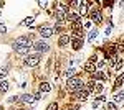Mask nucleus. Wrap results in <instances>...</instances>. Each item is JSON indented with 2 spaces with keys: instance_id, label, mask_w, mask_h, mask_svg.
Returning a JSON list of instances; mask_svg holds the SVG:
<instances>
[{
  "instance_id": "obj_1",
  "label": "nucleus",
  "mask_w": 124,
  "mask_h": 110,
  "mask_svg": "<svg viewBox=\"0 0 124 110\" xmlns=\"http://www.w3.org/2000/svg\"><path fill=\"white\" fill-rule=\"evenodd\" d=\"M66 85H68V89H70L71 92H76V91H79V89H83V87H85L79 77H71V79H68Z\"/></svg>"
},
{
  "instance_id": "obj_2",
  "label": "nucleus",
  "mask_w": 124,
  "mask_h": 110,
  "mask_svg": "<svg viewBox=\"0 0 124 110\" xmlns=\"http://www.w3.org/2000/svg\"><path fill=\"white\" fill-rule=\"evenodd\" d=\"M68 13H70V12H68L66 3H60L58 8H56V21H58V23H63V20L66 18Z\"/></svg>"
},
{
  "instance_id": "obj_3",
  "label": "nucleus",
  "mask_w": 124,
  "mask_h": 110,
  "mask_svg": "<svg viewBox=\"0 0 124 110\" xmlns=\"http://www.w3.org/2000/svg\"><path fill=\"white\" fill-rule=\"evenodd\" d=\"M73 25V30H71V36L76 38V39H81L83 38V25H81V20L76 21V23H71Z\"/></svg>"
},
{
  "instance_id": "obj_4",
  "label": "nucleus",
  "mask_w": 124,
  "mask_h": 110,
  "mask_svg": "<svg viewBox=\"0 0 124 110\" xmlns=\"http://www.w3.org/2000/svg\"><path fill=\"white\" fill-rule=\"evenodd\" d=\"M40 59H41V56H40V53H35V54H28L27 58H25V64L27 66H37L40 63Z\"/></svg>"
},
{
  "instance_id": "obj_5",
  "label": "nucleus",
  "mask_w": 124,
  "mask_h": 110,
  "mask_svg": "<svg viewBox=\"0 0 124 110\" xmlns=\"http://www.w3.org/2000/svg\"><path fill=\"white\" fill-rule=\"evenodd\" d=\"M25 46H31L30 45V38L28 36H20L18 39H15V43H13V48H15V49L25 48Z\"/></svg>"
},
{
  "instance_id": "obj_6",
  "label": "nucleus",
  "mask_w": 124,
  "mask_h": 110,
  "mask_svg": "<svg viewBox=\"0 0 124 110\" xmlns=\"http://www.w3.org/2000/svg\"><path fill=\"white\" fill-rule=\"evenodd\" d=\"M73 94H75V97H76L78 100H86V99H88V95H89V92L86 91L85 87H83V89H79V91H76V92H73Z\"/></svg>"
},
{
  "instance_id": "obj_7",
  "label": "nucleus",
  "mask_w": 124,
  "mask_h": 110,
  "mask_svg": "<svg viewBox=\"0 0 124 110\" xmlns=\"http://www.w3.org/2000/svg\"><path fill=\"white\" fill-rule=\"evenodd\" d=\"M35 49H37L38 53H46L48 49H50V46H48L45 41H37V43H35Z\"/></svg>"
},
{
  "instance_id": "obj_8",
  "label": "nucleus",
  "mask_w": 124,
  "mask_h": 110,
  "mask_svg": "<svg viewBox=\"0 0 124 110\" xmlns=\"http://www.w3.org/2000/svg\"><path fill=\"white\" fill-rule=\"evenodd\" d=\"M53 33H55V30L50 28V26H41V28H40V35H41L43 38H50Z\"/></svg>"
},
{
  "instance_id": "obj_9",
  "label": "nucleus",
  "mask_w": 124,
  "mask_h": 110,
  "mask_svg": "<svg viewBox=\"0 0 124 110\" xmlns=\"http://www.w3.org/2000/svg\"><path fill=\"white\" fill-rule=\"evenodd\" d=\"M91 20H93L94 23H98V25H99V23L103 21V15H101V13H99L98 10H94V12L91 13Z\"/></svg>"
},
{
  "instance_id": "obj_10",
  "label": "nucleus",
  "mask_w": 124,
  "mask_h": 110,
  "mask_svg": "<svg viewBox=\"0 0 124 110\" xmlns=\"http://www.w3.org/2000/svg\"><path fill=\"white\" fill-rule=\"evenodd\" d=\"M66 20H68V21H71V23H76V21H79V17H78L76 13L70 12V13L66 15Z\"/></svg>"
},
{
  "instance_id": "obj_11",
  "label": "nucleus",
  "mask_w": 124,
  "mask_h": 110,
  "mask_svg": "<svg viewBox=\"0 0 124 110\" xmlns=\"http://www.w3.org/2000/svg\"><path fill=\"white\" fill-rule=\"evenodd\" d=\"M85 71H88V72H96V66L93 61H89V63H86L85 64Z\"/></svg>"
},
{
  "instance_id": "obj_12",
  "label": "nucleus",
  "mask_w": 124,
  "mask_h": 110,
  "mask_svg": "<svg viewBox=\"0 0 124 110\" xmlns=\"http://www.w3.org/2000/svg\"><path fill=\"white\" fill-rule=\"evenodd\" d=\"M70 39H71L70 35H61V38H60V46H66L70 43Z\"/></svg>"
},
{
  "instance_id": "obj_13",
  "label": "nucleus",
  "mask_w": 124,
  "mask_h": 110,
  "mask_svg": "<svg viewBox=\"0 0 124 110\" xmlns=\"http://www.w3.org/2000/svg\"><path fill=\"white\" fill-rule=\"evenodd\" d=\"M22 100L27 102V104H31V102L35 100V97H33L31 94H25V95H22Z\"/></svg>"
},
{
  "instance_id": "obj_14",
  "label": "nucleus",
  "mask_w": 124,
  "mask_h": 110,
  "mask_svg": "<svg viewBox=\"0 0 124 110\" xmlns=\"http://www.w3.org/2000/svg\"><path fill=\"white\" fill-rule=\"evenodd\" d=\"M40 91L41 92H50L51 91V85H50L48 82H41L40 84Z\"/></svg>"
},
{
  "instance_id": "obj_15",
  "label": "nucleus",
  "mask_w": 124,
  "mask_h": 110,
  "mask_svg": "<svg viewBox=\"0 0 124 110\" xmlns=\"http://www.w3.org/2000/svg\"><path fill=\"white\" fill-rule=\"evenodd\" d=\"M81 46H83V39H75V41H73V49H75V51L81 49Z\"/></svg>"
},
{
  "instance_id": "obj_16",
  "label": "nucleus",
  "mask_w": 124,
  "mask_h": 110,
  "mask_svg": "<svg viewBox=\"0 0 124 110\" xmlns=\"http://www.w3.org/2000/svg\"><path fill=\"white\" fill-rule=\"evenodd\" d=\"M106 77H108V76H106V74L103 72V71H96V72H94V79H99V81H104Z\"/></svg>"
},
{
  "instance_id": "obj_17",
  "label": "nucleus",
  "mask_w": 124,
  "mask_h": 110,
  "mask_svg": "<svg viewBox=\"0 0 124 110\" xmlns=\"http://www.w3.org/2000/svg\"><path fill=\"white\" fill-rule=\"evenodd\" d=\"M94 89H96V82H94V81H89V82L86 84V91H88V92L94 91Z\"/></svg>"
},
{
  "instance_id": "obj_18",
  "label": "nucleus",
  "mask_w": 124,
  "mask_h": 110,
  "mask_svg": "<svg viewBox=\"0 0 124 110\" xmlns=\"http://www.w3.org/2000/svg\"><path fill=\"white\" fill-rule=\"evenodd\" d=\"M30 48H31V46H25V48H18V49H15V51H17L18 54H27L30 51Z\"/></svg>"
},
{
  "instance_id": "obj_19",
  "label": "nucleus",
  "mask_w": 124,
  "mask_h": 110,
  "mask_svg": "<svg viewBox=\"0 0 124 110\" xmlns=\"http://www.w3.org/2000/svg\"><path fill=\"white\" fill-rule=\"evenodd\" d=\"M88 3L89 2H81V15H86L88 13Z\"/></svg>"
},
{
  "instance_id": "obj_20",
  "label": "nucleus",
  "mask_w": 124,
  "mask_h": 110,
  "mask_svg": "<svg viewBox=\"0 0 124 110\" xmlns=\"http://www.w3.org/2000/svg\"><path fill=\"white\" fill-rule=\"evenodd\" d=\"M123 82H124V74H121V76L116 79V85H114V87H121V85H123Z\"/></svg>"
},
{
  "instance_id": "obj_21",
  "label": "nucleus",
  "mask_w": 124,
  "mask_h": 110,
  "mask_svg": "<svg viewBox=\"0 0 124 110\" xmlns=\"http://www.w3.org/2000/svg\"><path fill=\"white\" fill-rule=\"evenodd\" d=\"M114 99H116V102H123L124 100V92H117L114 95Z\"/></svg>"
},
{
  "instance_id": "obj_22",
  "label": "nucleus",
  "mask_w": 124,
  "mask_h": 110,
  "mask_svg": "<svg viewBox=\"0 0 124 110\" xmlns=\"http://www.w3.org/2000/svg\"><path fill=\"white\" fill-rule=\"evenodd\" d=\"M7 67H0V81H3L5 79V76H7Z\"/></svg>"
},
{
  "instance_id": "obj_23",
  "label": "nucleus",
  "mask_w": 124,
  "mask_h": 110,
  "mask_svg": "<svg viewBox=\"0 0 124 110\" xmlns=\"http://www.w3.org/2000/svg\"><path fill=\"white\" fill-rule=\"evenodd\" d=\"M33 21H35V18H33V17H28V18H25L23 25H27V26H31V25H33Z\"/></svg>"
},
{
  "instance_id": "obj_24",
  "label": "nucleus",
  "mask_w": 124,
  "mask_h": 110,
  "mask_svg": "<svg viewBox=\"0 0 124 110\" xmlns=\"http://www.w3.org/2000/svg\"><path fill=\"white\" fill-rule=\"evenodd\" d=\"M75 74H76V69H68L66 71V77L71 79V77H75Z\"/></svg>"
},
{
  "instance_id": "obj_25",
  "label": "nucleus",
  "mask_w": 124,
  "mask_h": 110,
  "mask_svg": "<svg viewBox=\"0 0 124 110\" xmlns=\"http://www.w3.org/2000/svg\"><path fill=\"white\" fill-rule=\"evenodd\" d=\"M96 35H98V30H91V31H89V41H93V39H94L96 38Z\"/></svg>"
},
{
  "instance_id": "obj_26",
  "label": "nucleus",
  "mask_w": 124,
  "mask_h": 110,
  "mask_svg": "<svg viewBox=\"0 0 124 110\" xmlns=\"http://www.w3.org/2000/svg\"><path fill=\"white\" fill-rule=\"evenodd\" d=\"M103 89H104V87H103V84H101V82H98V84H96V89H94L96 94H101V92H103Z\"/></svg>"
},
{
  "instance_id": "obj_27",
  "label": "nucleus",
  "mask_w": 124,
  "mask_h": 110,
  "mask_svg": "<svg viewBox=\"0 0 124 110\" xmlns=\"http://www.w3.org/2000/svg\"><path fill=\"white\" fill-rule=\"evenodd\" d=\"M7 91H8V84L2 82V84H0V92H7Z\"/></svg>"
},
{
  "instance_id": "obj_28",
  "label": "nucleus",
  "mask_w": 124,
  "mask_h": 110,
  "mask_svg": "<svg viewBox=\"0 0 124 110\" xmlns=\"http://www.w3.org/2000/svg\"><path fill=\"white\" fill-rule=\"evenodd\" d=\"M46 110H58V104H55V102H51L50 105H48Z\"/></svg>"
},
{
  "instance_id": "obj_29",
  "label": "nucleus",
  "mask_w": 124,
  "mask_h": 110,
  "mask_svg": "<svg viewBox=\"0 0 124 110\" xmlns=\"http://www.w3.org/2000/svg\"><path fill=\"white\" fill-rule=\"evenodd\" d=\"M121 66H123V59H117V63H116L114 69H116V71H117V69H121Z\"/></svg>"
},
{
  "instance_id": "obj_30",
  "label": "nucleus",
  "mask_w": 124,
  "mask_h": 110,
  "mask_svg": "<svg viewBox=\"0 0 124 110\" xmlns=\"http://www.w3.org/2000/svg\"><path fill=\"white\" fill-rule=\"evenodd\" d=\"M108 110H117V109H116L114 104H111V102H109V104H108Z\"/></svg>"
},
{
  "instance_id": "obj_31",
  "label": "nucleus",
  "mask_w": 124,
  "mask_h": 110,
  "mask_svg": "<svg viewBox=\"0 0 124 110\" xmlns=\"http://www.w3.org/2000/svg\"><path fill=\"white\" fill-rule=\"evenodd\" d=\"M0 31H2V33H5V31H7V26H5L3 23H0Z\"/></svg>"
},
{
  "instance_id": "obj_32",
  "label": "nucleus",
  "mask_w": 124,
  "mask_h": 110,
  "mask_svg": "<svg viewBox=\"0 0 124 110\" xmlns=\"http://www.w3.org/2000/svg\"><path fill=\"white\" fill-rule=\"evenodd\" d=\"M70 5H71V7H78V5H81V2H71Z\"/></svg>"
},
{
  "instance_id": "obj_33",
  "label": "nucleus",
  "mask_w": 124,
  "mask_h": 110,
  "mask_svg": "<svg viewBox=\"0 0 124 110\" xmlns=\"http://www.w3.org/2000/svg\"><path fill=\"white\" fill-rule=\"evenodd\" d=\"M38 5H40V7H43V8H45V7L48 5V2H38Z\"/></svg>"
},
{
  "instance_id": "obj_34",
  "label": "nucleus",
  "mask_w": 124,
  "mask_h": 110,
  "mask_svg": "<svg viewBox=\"0 0 124 110\" xmlns=\"http://www.w3.org/2000/svg\"><path fill=\"white\" fill-rule=\"evenodd\" d=\"M104 100H106L104 95H99V97H98V102H104Z\"/></svg>"
},
{
  "instance_id": "obj_35",
  "label": "nucleus",
  "mask_w": 124,
  "mask_h": 110,
  "mask_svg": "<svg viewBox=\"0 0 124 110\" xmlns=\"http://www.w3.org/2000/svg\"><path fill=\"white\" fill-rule=\"evenodd\" d=\"M33 97H35V100H40V97H41V95H40V92H37V94H35Z\"/></svg>"
},
{
  "instance_id": "obj_36",
  "label": "nucleus",
  "mask_w": 124,
  "mask_h": 110,
  "mask_svg": "<svg viewBox=\"0 0 124 110\" xmlns=\"http://www.w3.org/2000/svg\"><path fill=\"white\" fill-rule=\"evenodd\" d=\"M68 110H78V109H76V107H73V109H68Z\"/></svg>"
},
{
  "instance_id": "obj_37",
  "label": "nucleus",
  "mask_w": 124,
  "mask_h": 110,
  "mask_svg": "<svg viewBox=\"0 0 124 110\" xmlns=\"http://www.w3.org/2000/svg\"><path fill=\"white\" fill-rule=\"evenodd\" d=\"M18 110H20V109H18Z\"/></svg>"
}]
</instances>
